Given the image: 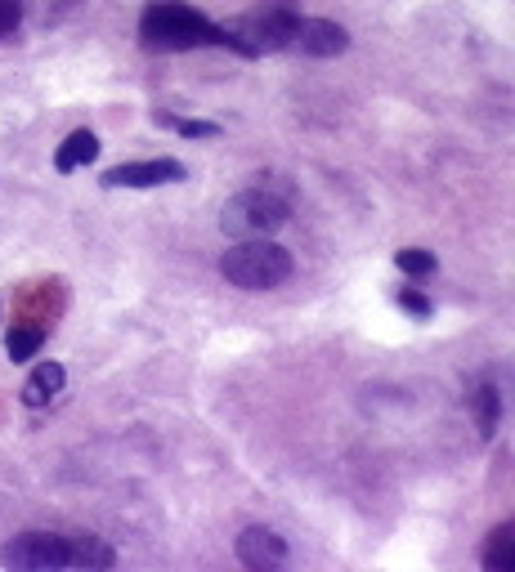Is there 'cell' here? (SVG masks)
<instances>
[{
  "instance_id": "obj_1",
  "label": "cell",
  "mask_w": 515,
  "mask_h": 572,
  "mask_svg": "<svg viewBox=\"0 0 515 572\" xmlns=\"http://www.w3.org/2000/svg\"><path fill=\"white\" fill-rule=\"evenodd\" d=\"M139 36L149 50H234L242 59H255V50L242 41L238 31L229 27H215L211 18H202L198 10L189 5H175V0H158V5H149L139 14Z\"/></svg>"
},
{
  "instance_id": "obj_2",
  "label": "cell",
  "mask_w": 515,
  "mask_h": 572,
  "mask_svg": "<svg viewBox=\"0 0 515 572\" xmlns=\"http://www.w3.org/2000/svg\"><path fill=\"white\" fill-rule=\"evenodd\" d=\"M291 269H297L291 255L269 238H247V242L229 246L225 259H219V274L242 291H274L291 278Z\"/></svg>"
},
{
  "instance_id": "obj_3",
  "label": "cell",
  "mask_w": 515,
  "mask_h": 572,
  "mask_svg": "<svg viewBox=\"0 0 515 572\" xmlns=\"http://www.w3.org/2000/svg\"><path fill=\"white\" fill-rule=\"evenodd\" d=\"M287 224V202L269 188H247V193L229 198L225 215H219V228L225 238L247 242V238H274L278 228Z\"/></svg>"
},
{
  "instance_id": "obj_4",
  "label": "cell",
  "mask_w": 515,
  "mask_h": 572,
  "mask_svg": "<svg viewBox=\"0 0 515 572\" xmlns=\"http://www.w3.org/2000/svg\"><path fill=\"white\" fill-rule=\"evenodd\" d=\"M297 27H301L297 0H265L261 10H251L238 23V36L255 54H274V50H287L291 41H297Z\"/></svg>"
},
{
  "instance_id": "obj_5",
  "label": "cell",
  "mask_w": 515,
  "mask_h": 572,
  "mask_svg": "<svg viewBox=\"0 0 515 572\" xmlns=\"http://www.w3.org/2000/svg\"><path fill=\"white\" fill-rule=\"evenodd\" d=\"M0 563L14 572H59L72 568V542L54 537V532H23L0 550Z\"/></svg>"
},
{
  "instance_id": "obj_6",
  "label": "cell",
  "mask_w": 515,
  "mask_h": 572,
  "mask_svg": "<svg viewBox=\"0 0 515 572\" xmlns=\"http://www.w3.org/2000/svg\"><path fill=\"white\" fill-rule=\"evenodd\" d=\"M189 179L184 162L175 157H158V162H126V166H113L103 175L108 188H158V183H179Z\"/></svg>"
},
{
  "instance_id": "obj_7",
  "label": "cell",
  "mask_w": 515,
  "mask_h": 572,
  "mask_svg": "<svg viewBox=\"0 0 515 572\" xmlns=\"http://www.w3.org/2000/svg\"><path fill=\"white\" fill-rule=\"evenodd\" d=\"M291 50H301L305 59H337L350 50V31L332 18H301Z\"/></svg>"
},
{
  "instance_id": "obj_8",
  "label": "cell",
  "mask_w": 515,
  "mask_h": 572,
  "mask_svg": "<svg viewBox=\"0 0 515 572\" xmlns=\"http://www.w3.org/2000/svg\"><path fill=\"white\" fill-rule=\"evenodd\" d=\"M238 559L255 572H269V568H282L287 563V542L269 527H247L238 537Z\"/></svg>"
},
{
  "instance_id": "obj_9",
  "label": "cell",
  "mask_w": 515,
  "mask_h": 572,
  "mask_svg": "<svg viewBox=\"0 0 515 572\" xmlns=\"http://www.w3.org/2000/svg\"><path fill=\"white\" fill-rule=\"evenodd\" d=\"M95 157H99V139H95L90 130H72V135L63 139V148L54 152V170H59V175H72V170L90 166Z\"/></svg>"
},
{
  "instance_id": "obj_10",
  "label": "cell",
  "mask_w": 515,
  "mask_h": 572,
  "mask_svg": "<svg viewBox=\"0 0 515 572\" xmlns=\"http://www.w3.org/2000/svg\"><path fill=\"white\" fill-rule=\"evenodd\" d=\"M63 380H67V371L59 367V363H41L32 376H27V385H23V403L27 407H46L59 390H63Z\"/></svg>"
},
{
  "instance_id": "obj_11",
  "label": "cell",
  "mask_w": 515,
  "mask_h": 572,
  "mask_svg": "<svg viewBox=\"0 0 515 572\" xmlns=\"http://www.w3.org/2000/svg\"><path fill=\"white\" fill-rule=\"evenodd\" d=\"M470 411H475V430H480V438H493L498 434V416H502V394L493 385H480L470 394Z\"/></svg>"
},
{
  "instance_id": "obj_12",
  "label": "cell",
  "mask_w": 515,
  "mask_h": 572,
  "mask_svg": "<svg viewBox=\"0 0 515 572\" xmlns=\"http://www.w3.org/2000/svg\"><path fill=\"white\" fill-rule=\"evenodd\" d=\"M41 345H46V327H36V322H14V331L5 335V354L14 363L36 358V354H41Z\"/></svg>"
},
{
  "instance_id": "obj_13",
  "label": "cell",
  "mask_w": 515,
  "mask_h": 572,
  "mask_svg": "<svg viewBox=\"0 0 515 572\" xmlns=\"http://www.w3.org/2000/svg\"><path fill=\"white\" fill-rule=\"evenodd\" d=\"M72 542V568H113L117 555L113 546H103L99 537H67Z\"/></svg>"
},
{
  "instance_id": "obj_14",
  "label": "cell",
  "mask_w": 515,
  "mask_h": 572,
  "mask_svg": "<svg viewBox=\"0 0 515 572\" xmlns=\"http://www.w3.org/2000/svg\"><path fill=\"white\" fill-rule=\"evenodd\" d=\"M485 563L489 568H498V572H511L515 568V523H502L493 537H489V546H485Z\"/></svg>"
},
{
  "instance_id": "obj_15",
  "label": "cell",
  "mask_w": 515,
  "mask_h": 572,
  "mask_svg": "<svg viewBox=\"0 0 515 572\" xmlns=\"http://www.w3.org/2000/svg\"><path fill=\"white\" fill-rule=\"evenodd\" d=\"M394 264L409 278H430L435 269H439V259L430 255V251H422V246H403V251H394Z\"/></svg>"
},
{
  "instance_id": "obj_16",
  "label": "cell",
  "mask_w": 515,
  "mask_h": 572,
  "mask_svg": "<svg viewBox=\"0 0 515 572\" xmlns=\"http://www.w3.org/2000/svg\"><path fill=\"white\" fill-rule=\"evenodd\" d=\"M153 122H158V126H175L184 139H215V135H219L215 122H175V117H166V112H158Z\"/></svg>"
},
{
  "instance_id": "obj_17",
  "label": "cell",
  "mask_w": 515,
  "mask_h": 572,
  "mask_svg": "<svg viewBox=\"0 0 515 572\" xmlns=\"http://www.w3.org/2000/svg\"><path fill=\"white\" fill-rule=\"evenodd\" d=\"M399 309H403V314H413V318H422V322H426V318L435 314V304H430V300H426L422 291H413V287H403V291H399Z\"/></svg>"
},
{
  "instance_id": "obj_18",
  "label": "cell",
  "mask_w": 515,
  "mask_h": 572,
  "mask_svg": "<svg viewBox=\"0 0 515 572\" xmlns=\"http://www.w3.org/2000/svg\"><path fill=\"white\" fill-rule=\"evenodd\" d=\"M23 23V5L18 0H0V36H10Z\"/></svg>"
}]
</instances>
